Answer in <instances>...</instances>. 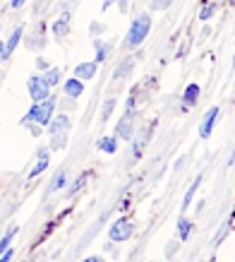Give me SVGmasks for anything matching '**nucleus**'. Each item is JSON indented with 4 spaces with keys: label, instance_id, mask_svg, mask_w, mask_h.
Returning <instances> with one entry per match:
<instances>
[{
    "label": "nucleus",
    "instance_id": "f257e3e1",
    "mask_svg": "<svg viewBox=\"0 0 235 262\" xmlns=\"http://www.w3.org/2000/svg\"><path fill=\"white\" fill-rule=\"evenodd\" d=\"M55 108H58V96H53V94L48 96V99H43V101H34L19 125H29V123H34V125H39V127H46L48 120L53 118Z\"/></svg>",
    "mask_w": 235,
    "mask_h": 262
},
{
    "label": "nucleus",
    "instance_id": "f03ea898",
    "mask_svg": "<svg viewBox=\"0 0 235 262\" xmlns=\"http://www.w3.org/2000/svg\"><path fill=\"white\" fill-rule=\"evenodd\" d=\"M151 32V15L149 12H139V15L134 17L132 22H130V29H127V36H125V48H139L144 41H147V36H149Z\"/></svg>",
    "mask_w": 235,
    "mask_h": 262
},
{
    "label": "nucleus",
    "instance_id": "7ed1b4c3",
    "mask_svg": "<svg viewBox=\"0 0 235 262\" xmlns=\"http://www.w3.org/2000/svg\"><path fill=\"white\" fill-rule=\"evenodd\" d=\"M132 233H134V224L127 216H118L108 229V241L110 243H125V241L132 238Z\"/></svg>",
    "mask_w": 235,
    "mask_h": 262
},
{
    "label": "nucleus",
    "instance_id": "20e7f679",
    "mask_svg": "<svg viewBox=\"0 0 235 262\" xmlns=\"http://www.w3.org/2000/svg\"><path fill=\"white\" fill-rule=\"evenodd\" d=\"M27 92H29V99H32V101H43V99L51 96V87L43 82L41 72L39 75H32V77L27 80Z\"/></svg>",
    "mask_w": 235,
    "mask_h": 262
},
{
    "label": "nucleus",
    "instance_id": "39448f33",
    "mask_svg": "<svg viewBox=\"0 0 235 262\" xmlns=\"http://www.w3.org/2000/svg\"><path fill=\"white\" fill-rule=\"evenodd\" d=\"M219 116H221V108H219V106H212L209 111L204 113L202 123H199V137H202V140H209V137H212L214 127H216V120H219Z\"/></svg>",
    "mask_w": 235,
    "mask_h": 262
},
{
    "label": "nucleus",
    "instance_id": "423d86ee",
    "mask_svg": "<svg viewBox=\"0 0 235 262\" xmlns=\"http://www.w3.org/2000/svg\"><path fill=\"white\" fill-rule=\"evenodd\" d=\"M115 137L118 140H132L134 137V113H125L123 118L118 120Z\"/></svg>",
    "mask_w": 235,
    "mask_h": 262
},
{
    "label": "nucleus",
    "instance_id": "0eeeda50",
    "mask_svg": "<svg viewBox=\"0 0 235 262\" xmlns=\"http://www.w3.org/2000/svg\"><path fill=\"white\" fill-rule=\"evenodd\" d=\"M70 116L65 111H60V113H53V118L48 120V125H46V130L51 133V135H55V133H67L70 130Z\"/></svg>",
    "mask_w": 235,
    "mask_h": 262
},
{
    "label": "nucleus",
    "instance_id": "6e6552de",
    "mask_svg": "<svg viewBox=\"0 0 235 262\" xmlns=\"http://www.w3.org/2000/svg\"><path fill=\"white\" fill-rule=\"evenodd\" d=\"M70 19H72V15H70V10H65V12H60V17L53 22V36L58 41H63L67 34H70Z\"/></svg>",
    "mask_w": 235,
    "mask_h": 262
},
{
    "label": "nucleus",
    "instance_id": "1a4fd4ad",
    "mask_svg": "<svg viewBox=\"0 0 235 262\" xmlns=\"http://www.w3.org/2000/svg\"><path fill=\"white\" fill-rule=\"evenodd\" d=\"M48 166H51V149H48V147H41L39 154H36V164H34V168L29 171V178H39Z\"/></svg>",
    "mask_w": 235,
    "mask_h": 262
},
{
    "label": "nucleus",
    "instance_id": "9d476101",
    "mask_svg": "<svg viewBox=\"0 0 235 262\" xmlns=\"http://www.w3.org/2000/svg\"><path fill=\"white\" fill-rule=\"evenodd\" d=\"M96 72H99V63L96 60H86V63H79L75 68V77H79L82 82H89L96 77Z\"/></svg>",
    "mask_w": 235,
    "mask_h": 262
},
{
    "label": "nucleus",
    "instance_id": "9b49d317",
    "mask_svg": "<svg viewBox=\"0 0 235 262\" xmlns=\"http://www.w3.org/2000/svg\"><path fill=\"white\" fill-rule=\"evenodd\" d=\"M63 94H65V96H72V99H79V96L84 94V82L72 75L70 80L63 82Z\"/></svg>",
    "mask_w": 235,
    "mask_h": 262
},
{
    "label": "nucleus",
    "instance_id": "f8f14e48",
    "mask_svg": "<svg viewBox=\"0 0 235 262\" xmlns=\"http://www.w3.org/2000/svg\"><path fill=\"white\" fill-rule=\"evenodd\" d=\"M199 94H202V87H199L197 82L187 84V87H185V92H182V106H185V108H192V106H197V101H199Z\"/></svg>",
    "mask_w": 235,
    "mask_h": 262
},
{
    "label": "nucleus",
    "instance_id": "ddd939ff",
    "mask_svg": "<svg viewBox=\"0 0 235 262\" xmlns=\"http://www.w3.org/2000/svg\"><path fill=\"white\" fill-rule=\"evenodd\" d=\"M132 70H134V58H132V56L123 58V63H120L115 70H113V80H115V82L127 80V77L132 75Z\"/></svg>",
    "mask_w": 235,
    "mask_h": 262
},
{
    "label": "nucleus",
    "instance_id": "4468645a",
    "mask_svg": "<svg viewBox=\"0 0 235 262\" xmlns=\"http://www.w3.org/2000/svg\"><path fill=\"white\" fill-rule=\"evenodd\" d=\"M22 36H24V27H15V29H12V34L8 36V41H5V51H8V58L15 53L17 48H19V43H22Z\"/></svg>",
    "mask_w": 235,
    "mask_h": 262
},
{
    "label": "nucleus",
    "instance_id": "2eb2a0df",
    "mask_svg": "<svg viewBox=\"0 0 235 262\" xmlns=\"http://www.w3.org/2000/svg\"><path fill=\"white\" fill-rule=\"evenodd\" d=\"M110 48H113L110 43H106V41H101L99 36H96V39H94V60H96V63H99V65L106 63V58L110 56Z\"/></svg>",
    "mask_w": 235,
    "mask_h": 262
},
{
    "label": "nucleus",
    "instance_id": "dca6fc26",
    "mask_svg": "<svg viewBox=\"0 0 235 262\" xmlns=\"http://www.w3.org/2000/svg\"><path fill=\"white\" fill-rule=\"evenodd\" d=\"M41 77H43V82H46L48 87L53 89V87H58V84H60V77H63V70H60V68H48V70H43V72H41Z\"/></svg>",
    "mask_w": 235,
    "mask_h": 262
},
{
    "label": "nucleus",
    "instance_id": "f3484780",
    "mask_svg": "<svg viewBox=\"0 0 235 262\" xmlns=\"http://www.w3.org/2000/svg\"><path fill=\"white\" fill-rule=\"evenodd\" d=\"M192 229H195V222L192 219H187V216H180L178 219V241H187L190 233H192Z\"/></svg>",
    "mask_w": 235,
    "mask_h": 262
},
{
    "label": "nucleus",
    "instance_id": "a211bd4d",
    "mask_svg": "<svg viewBox=\"0 0 235 262\" xmlns=\"http://www.w3.org/2000/svg\"><path fill=\"white\" fill-rule=\"evenodd\" d=\"M115 106H118V99H115V96H108V99L103 101V106H101V116H99V123H108V118L113 116V111H115Z\"/></svg>",
    "mask_w": 235,
    "mask_h": 262
},
{
    "label": "nucleus",
    "instance_id": "6ab92c4d",
    "mask_svg": "<svg viewBox=\"0 0 235 262\" xmlns=\"http://www.w3.org/2000/svg\"><path fill=\"white\" fill-rule=\"evenodd\" d=\"M199 183H202V176H197L195 178V183H192V185H190L187 188V192H185V198H182V212H187L190 209V205H192V200H195V192L199 190Z\"/></svg>",
    "mask_w": 235,
    "mask_h": 262
},
{
    "label": "nucleus",
    "instance_id": "aec40b11",
    "mask_svg": "<svg viewBox=\"0 0 235 262\" xmlns=\"http://www.w3.org/2000/svg\"><path fill=\"white\" fill-rule=\"evenodd\" d=\"M99 149L103 151V154H115L118 151V137L115 135H106L99 140Z\"/></svg>",
    "mask_w": 235,
    "mask_h": 262
},
{
    "label": "nucleus",
    "instance_id": "412c9836",
    "mask_svg": "<svg viewBox=\"0 0 235 262\" xmlns=\"http://www.w3.org/2000/svg\"><path fill=\"white\" fill-rule=\"evenodd\" d=\"M65 183H67V171L65 168H60L58 173L53 176V181H51V185H48V192H58L65 188Z\"/></svg>",
    "mask_w": 235,
    "mask_h": 262
},
{
    "label": "nucleus",
    "instance_id": "4be33fe9",
    "mask_svg": "<svg viewBox=\"0 0 235 262\" xmlns=\"http://www.w3.org/2000/svg\"><path fill=\"white\" fill-rule=\"evenodd\" d=\"M67 147V133H55V135H51V147L48 149L51 151H60Z\"/></svg>",
    "mask_w": 235,
    "mask_h": 262
},
{
    "label": "nucleus",
    "instance_id": "5701e85b",
    "mask_svg": "<svg viewBox=\"0 0 235 262\" xmlns=\"http://www.w3.org/2000/svg\"><path fill=\"white\" fill-rule=\"evenodd\" d=\"M17 231H19V226H17V224H12V226L5 231V236L0 238V253H3V250H8V248L12 246V238L17 236Z\"/></svg>",
    "mask_w": 235,
    "mask_h": 262
},
{
    "label": "nucleus",
    "instance_id": "b1692460",
    "mask_svg": "<svg viewBox=\"0 0 235 262\" xmlns=\"http://www.w3.org/2000/svg\"><path fill=\"white\" fill-rule=\"evenodd\" d=\"M75 101H77V99H72V96H65V99H58V106H60V111H75V108H77V106H75Z\"/></svg>",
    "mask_w": 235,
    "mask_h": 262
},
{
    "label": "nucleus",
    "instance_id": "393cba45",
    "mask_svg": "<svg viewBox=\"0 0 235 262\" xmlns=\"http://www.w3.org/2000/svg\"><path fill=\"white\" fill-rule=\"evenodd\" d=\"M214 12H216V3H209V5H204L202 12H199V19L202 22H206V19H212Z\"/></svg>",
    "mask_w": 235,
    "mask_h": 262
},
{
    "label": "nucleus",
    "instance_id": "a878e982",
    "mask_svg": "<svg viewBox=\"0 0 235 262\" xmlns=\"http://www.w3.org/2000/svg\"><path fill=\"white\" fill-rule=\"evenodd\" d=\"M106 32V24H101V22H91L89 24V34H91V36H101V34Z\"/></svg>",
    "mask_w": 235,
    "mask_h": 262
},
{
    "label": "nucleus",
    "instance_id": "bb28decb",
    "mask_svg": "<svg viewBox=\"0 0 235 262\" xmlns=\"http://www.w3.org/2000/svg\"><path fill=\"white\" fill-rule=\"evenodd\" d=\"M134 103H137V96L130 94L127 96V106H125V113H134Z\"/></svg>",
    "mask_w": 235,
    "mask_h": 262
},
{
    "label": "nucleus",
    "instance_id": "cd10ccee",
    "mask_svg": "<svg viewBox=\"0 0 235 262\" xmlns=\"http://www.w3.org/2000/svg\"><path fill=\"white\" fill-rule=\"evenodd\" d=\"M12 257H15V250H12V246H10L8 250H3V253H0V260H3V262H10Z\"/></svg>",
    "mask_w": 235,
    "mask_h": 262
},
{
    "label": "nucleus",
    "instance_id": "c85d7f7f",
    "mask_svg": "<svg viewBox=\"0 0 235 262\" xmlns=\"http://www.w3.org/2000/svg\"><path fill=\"white\" fill-rule=\"evenodd\" d=\"M36 68H39V72H43V70H48V68H51V65H48V60L46 58H36Z\"/></svg>",
    "mask_w": 235,
    "mask_h": 262
},
{
    "label": "nucleus",
    "instance_id": "c756f323",
    "mask_svg": "<svg viewBox=\"0 0 235 262\" xmlns=\"http://www.w3.org/2000/svg\"><path fill=\"white\" fill-rule=\"evenodd\" d=\"M8 60V51H5V41L0 39V63H5Z\"/></svg>",
    "mask_w": 235,
    "mask_h": 262
},
{
    "label": "nucleus",
    "instance_id": "7c9ffc66",
    "mask_svg": "<svg viewBox=\"0 0 235 262\" xmlns=\"http://www.w3.org/2000/svg\"><path fill=\"white\" fill-rule=\"evenodd\" d=\"M24 3H27V0H10V8H12V10H22Z\"/></svg>",
    "mask_w": 235,
    "mask_h": 262
},
{
    "label": "nucleus",
    "instance_id": "2f4dec72",
    "mask_svg": "<svg viewBox=\"0 0 235 262\" xmlns=\"http://www.w3.org/2000/svg\"><path fill=\"white\" fill-rule=\"evenodd\" d=\"M118 3V10H120V12H127V3H130V0H115Z\"/></svg>",
    "mask_w": 235,
    "mask_h": 262
},
{
    "label": "nucleus",
    "instance_id": "473e14b6",
    "mask_svg": "<svg viewBox=\"0 0 235 262\" xmlns=\"http://www.w3.org/2000/svg\"><path fill=\"white\" fill-rule=\"evenodd\" d=\"M168 3H171V0H154V8H156V10H161V8H166Z\"/></svg>",
    "mask_w": 235,
    "mask_h": 262
},
{
    "label": "nucleus",
    "instance_id": "72a5a7b5",
    "mask_svg": "<svg viewBox=\"0 0 235 262\" xmlns=\"http://www.w3.org/2000/svg\"><path fill=\"white\" fill-rule=\"evenodd\" d=\"M113 3H115V0H103V8H101V10H103V12H108Z\"/></svg>",
    "mask_w": 235,
    "mask_h": 262
},
{
    "label": "nucleus",
    "instance_id": "f704fd0d",
    "mask_svg": "<svg viewBox=\"0 0 235 262\" xmlns=\"http://www.w3.org/2000/svg\"><path fill=\"white\" fill-rule=\"evenodd\" d=\"M99 260H101L99 255H89V257H84V262H99Z\"/></svg>",
    "mask_w": 235,
    "mask_h": 262
},
{
    "label": "nucleus",
    "instance_id": "c9c22d12",
    "mask_svg": "<svg viewBox=\"0 0 235 262\" xmlns=\"http://www.w3.org/2000/svg\"><path fill=\"white\" fill-rule=\"evenodd\" d=\"M173 250H178V243H171V246H168V250H166V255H173Z\"/></svg>",
    "mask_w": 235,
    "mask_h": 262
},
{
    "label": "nucleus",
    "instance_id": "e433bc0d",
    "mask_svg": "<svg viewBox=\"0 0 235 262\" xmlns=\"http://www.w3.org/2000/svg\"><path fill=\"white\" fill-rule=\"evenodd\" d=\"M228 164H235V147H233V154H230V159H228Z\"/></svg>",
    "mask_w": 235,
    "mask_h": 262
},
{
    "label": "nucleus",
    "instance_id": "4c0bfd02",
    "mask_svg": "<svg viewBox=\"0 0 235 262\" xmlns=\"http://www.w3.org/2000/svg\"><path fill=\"white\" fill-rule=\"evenodd\" d=\"M233 68H235V56H233Z\"/></svg>",
    "mask_w": 235,
    "mask_h": 262
}]
</instances>
